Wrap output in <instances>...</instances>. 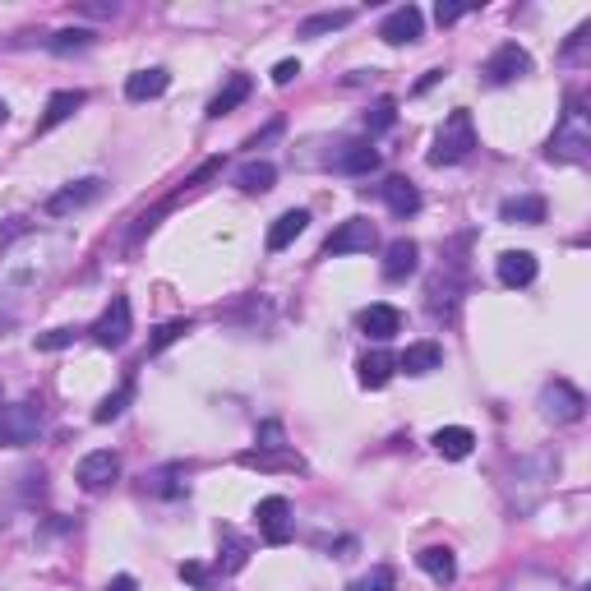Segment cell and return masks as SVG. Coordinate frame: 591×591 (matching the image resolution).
Instances as JSON below:
<instances>
[{"label":"cell","mask_w":591,"mask_h":591,"mask_svg":"<svg viewBox=\"0 0 591 591\" xmlns=\"http://www.w3.org/2000/svg\"><path fill=\"white\" fill-rule=\"evenodd\" d=\"M471 148H476V130H471V111H448L444 125L435 134V148H430V167H458L467 162Z\"/></svg>","instance_id":"1"},{"label":"cell","mask_w":591,"mask_h":591,"mask_svg":"<svg viewBox=\"0 0 591 591\" xmlns=\"http://www.w3.org/2000/svg\"><path fill=\"white\" fill-rule=\"evenodd\" d=\"M587 148H591L587 121H582L578 102H568L564 125H559V130L550 134V144H545V162H587Z\"/></svg>","instance_id":"2"},{"label":"cell","mask_w":591,"mask_h":591,"mask_svg":"<svg viewBox=\"0 0 591 591\" xmlns=\"http://www.w3.org/2000/svg\"><path fill=\"white\" fill-rule=\"evenodd\" d=\"M536 407H541L545 421H555V425H573V421L587 416V398H582V388H573L568 379H550V384L541 388Z\"/></svg>","instance_id":"3"},{"label":"cell","mask_w":591,"mask_h":591,"mask_svg":"<svg viewBox=\"0 0 591 591\" xmlns=\"http://www.w3.org/2000/svg\"><path fill=\"white\" fill-rule=\"evenodd\" d=\"M42 435V407L37 402H14L0 407V448H28Z\"/></svg>","instance_id":"4"},{"label":"cell","mask_w":591,"mask_h":591,"mask_svg":"<svg viewBox=\"0 0 591 591\" xmlns=\"http://www.w3.org/2000/svg\"><path fill=\"white\" fill-rule=\"evenodd\" d=\"M88 333H93V342H97L102 351H121L125 342H130V333H134L130 301H125V296H111V305L97 314V324L88 328Z\"/></svg>","instance_id":"5"},{"label":"cell","mask_w":591,"mask_h":591,"mask_svg":"<svg viewBox=\"0 0 591 591\" xmlns=\"http://www.w3.org/2000/svg\"><path fill=\"white\" fill-rule=\"evenodd\" d=\"M374 245H379V227H374L370 218H347L324 241V259H338V254H370Z\"/></svg>","instance_id":"6"},{"label":"cell","mask_w":591,"mask_h":591,"mask_svg":"<svg viewBox=\"0 0 591 591\" xmlns=\"http://www.w3.org/2000/svg\"><path fill=\"white\" fill-rule=\"evenodd\" d=\"M116 476H121V458H116L111 448H97V453H88V458L79 462V471H74L79 490H88V495H102L107 485H116Z\"/></svg>","instance_id":"7"},{"label":"cell","mask_w":591,"mask_h":591,"mask_svg":"<svg viewBox=\"0 0 591 591\" xmlns=\"http://www.w3.org/2000/svg\"><path fill=\"white\" fill-rule=\"evenodd\" d=\"M254 522H259V536H264L268 545H287L291 531H296V522H291V504L282 495L259 499V508H254Z\"/></svg>","instance_id":"8"},{"label":"cell","mask_w":591,"mask_h":591,"mask_svg":"<svg viewBox=\"0 0 591 591\" xmlns=\"http://www.w3.org/2000/svg\"><path fill=\"white\" fill-rule=\"evenodd\" d=\"M485 84L490 88H504V84H513V79H522V74H531V56L518 47V42H504V47L485 61Z\"/></svg>","instance_id":"9"},{"label":"cell","mask_w":591,"mask_h":591,"mask_svg":"<svg viewBox=\"0 0 591 591\" xmlns=\"http://www.w3.org/2000/svg\"><path fill=\"white\" fill-rule=\"evenodd\" d=\"M93 199H102V176H84V181H74V185H65V190H56L47 199V213H51V218H70V213L88 208Z\"/></svg>","instance_id":"10"},{"label":"cell","mask_w":591,"mask_h":591,"mask_svg":"<svg viewBox=\"0 0 591 591\" xmlns=\"http://www.w3.org/2000/svg\"><path fill=\"white\" fill-rule=\"evenodd\" d=\"M425 33V14L416 5H398V10L388 14L384 24H379V37H384L388 47H407V42H421Z\"/></svg>","instance_id":"11"},{"label":"cell","mask_w":591,"mask_h":591,"mask_svg":"<svg viewBox=\"0 0 591 591\" xmlns=\"http://www.w3.org/2000/svg\"><path fill=\"white\" fill-rule=\"evenodd\" d=\"M416 568H421L435 587H453V582H458V555H453L448 545H425L421 555H416Z\"/></svg>","instance_id":"12"},{"label":"cell","mask_w":591,"mask_h":591,"mask_svg":"<svg viewBox=\"0 0 591 591\" xmlns=\"http://www.w3.org/2000/svg\"><path fill=\"white\" fill-rule=\"evenodd\" d=\"M88 102V93H79V88H61V93L47 97V107H42V116H37V134L56 130V125H65L74 116V111Z\"/></svg>","instance_id":"13"},{"label":"cell","mask_w":591,"mask_h":591,"mask_svg":"<svg viewBox=\"0 0 591 591\" xmlns=\"http://www.w3.org/2000/svg\"><path fill=\"white\" fill-rule=\"evenodd\" d=\"M495 273L504 287H531L536 282V254L531 250H504L495 259Z\"/></svg>","instance_id":"14"},{"label":"cell","mask_w":591,"mask_h":591,"mask_svg":"<svg viewBox=\"0 0 591 591\" xmlns=\"http://www.w3.org/2000/svg\"><path fill=\"white\" fill-rule=\"evenodd\" d=\"M416 264H421V245L407 241V236H398V241L384 250V278L388 282H402L416 273Z\"/></svg>","instance_id":"15"},{"label":"cell","mask_w":591,"mask_h":591,"mask_svg":"<svg viewBox=\"0 0 591 591\" xmlns=\"http://www.w3.org/2000/svg\"><path fill=\"white\" fill-rule=\"evenodd\" d=\"M439 365H444V347H439V342H411V347L398 356V370L411 374V379H421V374H435Z\"/></svg>","instance_id":"16"},{"label":"cell","mask_w":591,"mask_h":591,"mask_svg":"<svg viewBox=\"0 0 591 591\" xmlns=\"http://www.w3.org/2000/svg\"><path fill=\"white\" fill-rule=\"evenodd\" d=\"M499 218L508 227H541L545 222V199L541 194H518V199H504L499 204Z\"/></svg>","instance_id":"17"},{"label":"cell","mask_w":591,"mask_h":591,"mask_svg":"<svg viewBox=\"0 0 591 591\" xmlns=\"http://www.w3.org/2000/svg\"><path fill=\"white\" fill-rule=\"evenodd\" d=\"M171 84V74L162 70V65H148V70H134L130 79H125V97L130 102H153V97H162Z\"/></svg>","instance_id":"18"},{"label":"cell","mask_w":591,"mask_h":591,"mask_svg":"<svg viewBox=\"0 0 591 591\" xmlns=\"http://www.w3.org/2000/svg\"><path fill=\"white\" fill-rule=\"evenodd\" d=\"M384 204L393 218H411V213H421V190L407 181V176H388L384 181Z\"/></svg>","instance_id":"19"},{"label":"cell","mask_w":591,"mask_h":591,"mask_svg":"<svg viewBox=\"0 0 591 591\" xmlns=\"http://www.w3.org/2000/svg\"><path fill=\"white\" fill-rule=\"evenodd\" d=\"M393 374H398V356H388V351H365L361 361H356V379L365 388H384Z\"/></svg>","instance_id":"20"},{"label":"cell","mask_w":591,"mask_h":591,"mask_svg":"<svg viewBox=\"0 0 591 591\" xmlns=\"http://www.w3.org/2000/svg\"><path fill=\"white\" fill-rule=\"evenodd\" d=\"M333 167L347 171V176H370V171L379 167V148L365 144V139H356V144H342V153L333 157Z\"/></svg>","instance_id":"21"},{"label":"cell","mask_w":591,"mask_h":591,"mask_svg":"<svg viewBox=\"0 0 591 591\" xmlns=\"http://www.w3.org/2000/svg\"><path fill=\"white\" fill-rule=\"evenodd\" d=\"M471 448H476V435H471L467 425H444V430H435V453L448 462H462L471 458Z\"/></svg>","instance_id":"22"},{"label":"cell","mask_w":591,"mask_h":591,"mask_svg":"<svg viewBox=\"0 0 591 591\" xmlns=\"http://www.w3.org/2000/svg\"><path fill=\"white\" fill-rule=\"evenodd\" d=\"M398 328H402V314L393 310V305H370V310H361V333L365 338L388 342Z\"/></svg>","instance_id":"23"},{"label":"cell","mask_w":591,"mask_h":591,"mask_svg":"<svg viewBox=\"0 0 591 591\" xmlns=\"http://www.w3.org/2000/svg\"><path fill=\"white\" fill-rule=\"evenodd\" d=\"M250 88H254V84H250V74H231L227 88H222V93L208 102V121H222V116H231V111H236L245 97H250Z\"/></svg>","instance_id":"24"},{"label":"cell","mask_w":591,"mask_h":591,"mask_svg":"<svg viewBox=\"0 0 591 591\" xmlns=\"http://www.w3.org/2000/svg\"><path fill=\"white\" fill-rule=\"evenodd\" d=\"M241 467H259V471H305V462L291 448H254L241 453Z\"/></svg>","instance_id":"25"},{"label":"cell","mask_w":591,"mask_h":591,"mask_svg":"<svg viewBox=\"0 0 591 591\" xmlns=\"http://www.w3.org/2000/svg\"><path fill=\"white\" fill-rule=\"evenodd\" d=\"M305 227H310V213H305V208H287V213H282V218L268 227V250H273V254L287 250V245L296 241Z\"/></svg>","instance_id":"26"},{"label":"cell","mask_w":591,"mask_h":591,"mask_svg":"<svg viewBox=\"0 0 591 591\" xmlns=\"http://www.w3.org/2000/svg\"><path fill=\"white\" fill-rule=\"evenodd\" d=\"M504 591H578L568 578H559V573H541V568H522L518 578H508Z\"/></svg>","instance_id":"27"},{"label":"cell","mask_w":591,"mask_h":591,"mask_svg":"<svg viewBox=\"0 0 591 591\" xmlns=\"http://www.w3.org/2000/svg\"><path fill=\"white\" fill-rule=\"evenodd\" d=\"M273 181H278V167H273V162H259V157L236 171V185H241L245 194H268L273 190Z\"/></svg>","instance_id":"28"},{"label":"cell","mask_w":591,"mask_h":591,"mask_svg":"<svg viewBox=\"0 0 591 591\" xmlns=\"http://www.w3.org/2000/svg\"><path fill=\"white\" fill-rule=\"evenodd\" d=\"M351 19H356V10H324V14H310V19L296 28V37H328V33H338V28H347Z\"/></svg>","instance_id":"29"},{"label":"cell","mask_w":591,"mask_h":591,"mask_svg":"<svg viewBox=\"0 0 591 591\" xmlns=\"http://www.w3.org/2000/svg\"><path fill=\"white\" fill-rule=\"evenodd\" d=\"M393 121H398V102H393V97H379V102H370V111H365V130H370V134L393 130Z\"/></svg>","instance_id":"30"},{"label":"cell","mask_w":591,"mask_h":591,"mask_svg":"<svg viewBox=\"0 0 591 591\" xmlns=\"http://www.w3.org/2000/svg\"><path fill=\"white\" fill-rule=\"evenodd\" d=\"M190 328H194L190 319H171V324H162V328L153 333V338H148V356H157V351H167L171 342H181L185 333H190Z\"/></svg>","instance_id":"31"},{"label":"cell","mask_w":591,"mask_h":591,"mask_svg":"<svg viewBox=\"0 0 591 591\" xmlns=\"http://www.w3.org/2000/svg\"><path fill=\"white\" fill-rule=\"evenodd\" d=\"M130 398H134V384H121V388H116V393H111V398H102V407L93 411V421H97V425L116 421V416H121V411L130 407Z\"/></svg>","instance_id":"32"},{"label":"cell","mask_w":591,"mask_h":591,"mask_svg":"<svg viewBox=\"0 0 591 591\" xmlns=\"http://www.w3.org/2000/svg\"><path fill=\"white\" fill-rule=\"evenodd\" d=\"M347 591H398V578H393V568H370V573L356 578Z\"/></svg>","instance_id":"33"},{"label":"cell","mask_w":591,"mask_h":591,"mask_svg":"<svg viewBox=\"0 0 591 591\" xmlns=\"http://www.w3.org/2000/svg\"><path fill=\"white\" fill-rule=\"evenodd\" d=\"M88 42H93V28H61V33L51 37L47 47L65 56V51H79V47H88Z\"/></svg>","instance_id":"34"},{"label":"cell","mask_w":591,"mask_h":591,"mask_svg":"<svg viewBox=\"0 0 591 591\" xmlns=\"http://www.w3.org/2000/svg\"><path fill=\"white\" fill-rule=\"evenodd\" d=\"M471 10H476L471 0H453V5H444V0H439V5H435V24L448 28V24H458L462 14H471Z\"/></svg>","instance_id":"35"},{"label":"cell","mask_w":591,"mask_h":591,"mask_svg":"<svg viewBox=\"0 0 591 591\" xmlns=\"http://www.w3.org/2000/svg\"><path fill=\"white\" fill-rule=\"evenodd\" d=\"M74 342V328H51V333H37V351H61Z\"/></svg>","instance_id":"36"},{"label":"cell","mask_w":591,"mask_h":591,"mask_svg":"<svg viewBox=\"0 0 591 591\" xmlns=\"http://www.w3.org/2000/svg\"><path fill=\"white\" fill-rule=\"evenodd\" d=\"M222 541H227V564L222 568H227V573H241L245 568V545L236 541V531H222Z\"/></svg>","instance_id":"37"},{"label":"cell","mask_w":591,"mask_h":591,"mask_svg":"<svg viewBox=\"0 0 591 591\" xmlns=\"http://www.w3.org/2000/svg\"><path fill=\"white\" fill-rule=\"evenodd\" d=\"M296 74H301V61H278V65H273V84L287 88L291 79H296Z\"/></svg>","instance_id":"38"},{"label":"cell","mask_w":591,"mask_h":591,"mask_svg":"<svg viewBox=\"0 0 591 591\" xmlns=\"http://www.w3.org/2000/svg\"><path fill=\"white\" fill-rule=\"evenodd\" d=\"M259 448H287L282 444V425H273V421L259 425Z\"/></svg>","instance_id":"39"},{"label":"cell","mask_w":591,"mask_h":591,"mask_svg":"<svg viewBox=\"0 0 591 591\" xmlns=\"http://www.w3.org/2000/svg\"><path fill=\"white\" fill-rule=\"evenodd\" d=\"M181 578L194 582L199 591H208V568H204V564H181Z\"/></svg>","instance_id":"40"},{"label":"cell","mask_w":591,"mask_h":591,"mask_svg":"<svg viewBox=\"0 0 591 591\" xmlns=\"http://www.w3.org/2000/svg\"><path fill=\"white\" fill-rule=\"evenodd\" d=\"M102 591H139V582H134L130 573H121V578H111V582H107V587H102Z\"/></svg>","instance_id":"41"},{"label":"cell","mask_w":591,"mask_h":591,"mask_svg":"<svg viewBox=\"0 0 591 591\" xmlns=\"http://www.w3.org/2000/svg\"><path fill=\"white\" fill-rule=\"evenodd\" d=\"M439 79H444V70H430V74H425V79H421V84H416V93H425V88H435Z\"/></svg>","instance_id":"42"},{"label":"cell","mask_w":591,"mask_h":591,"mask_svg":"<svg viewBox=\"0 0 591 591\" xmlns=\"http://www.w3.org/2000/svg\"><path fill=\"white\" fill-rule=\"evenodd\" d=\"M5 121H10V111H5V102H0V125H5Z\"/></svg>","instance_id":"43"},{"label":"cell","mask_w":591,"mask_h":591,"mask_svg":"<svg viewBox=\"0 0 591 591\" xmlns=\"http://www.w3.org/2000/svg\"><path fill=\"white\" fill-rule=\"evenodd\" d=\"M0 398H5V384H0Z\"/></svg>","instance_id":"44"}]
</instances>
